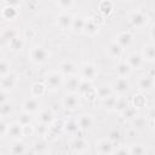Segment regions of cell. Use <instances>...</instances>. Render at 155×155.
Returning <instances> with one entry per match:
<instances>
[{"mask_svg": "<svg viewBox=\"0 0 155 155\" xmlns=\"http://www.w3.org/2000/svg\"><path fill=\"white\" fill-rule=\"evenodd\" d=\"M7 126L8 125L4 120H0V137L6 136V133H7Z\"/></svg>", "mask_w": 155, "mask_h": 155, "instance_id": "53", "label": "cell"}, {"mask_svg": "<svg viewBox=\"0 0 155 155\" xmlns=\"http://www.w3.org/2000/svg\"><path fill=\"white\" fill-rule=\"evenodd\" d=\"M8 102V93L4 90H0V104Z\"/></svg>", "mask_w": 155, "mask_h": 155, "instance_id": "54", "label": "cell"}, {"mask_svg": "<svg viewBox=\"0 0 155 155\" xmlns=\"http://www.w3.org/2000/svg\"><path fill=\"white\" fill-rule=\"evenodd\" d=\"M84 97H85L87 101H90V102L94 101V99L97 98V92H96V88H94V87H92L90 91H87V92L84 94Z\"/></svg>", "mask_w": 155, "mask_h": 155, "instance_id": "48", "label": "cell"}, {"mask_svg": "<svg viewBox=\"0 0 155 155\" xmlns=\"http://www.w3.org/2000/svg\"><path fill=\"white\" fill-rule=\"evenodd\" d=\"M84 25H85V18L82 16H75V17H73V22H71L70 29L74 33H81L84 30Z\"/></svg>", "mask_w": 155, "mask_h": 155, "instance_id": "31", "label": "cell"}, {"mask_svg": "<svg viewBox=\"0 0 155 155\" xmlns=\"http://www.w3.org/2000/svg\"><path fill=\"white\" fill-rule=\"evenodd\" d=\"M115 70H116V74H117V78H127L131 73H132V70H131V68L128 67V64L124 61V62H120V63H117L116 64V68H115Z\"/></svg>", "mask_w": 155, "mask_h": 155, "instance_id": "27", "label": "cell"}, {"mask_svg": "<svg viewBox=\"0 0 155 155\" xmlns=\"http://www.w3.org/2000/svg\"><path fill=\"white\" fill-rule=\"evenodd\" d=\"M92 19H93V22L96 23V24H98V25H102L104 22H105V17L104 16H102L101 13H94L93 15V17H91Z\"/></svg>", "mask_w": 155, "mask_h": 155, "instance_id": "50", "label": "cell"}, {"mask_svg": "<svg viewBox=\"0 0 155 155\" xmlns=\"http://www.w3.org/2000/svg\"><path fill=\"white\" fill-rule=\"evenodd\" d=\"M132 40H133V34L131 31H128V30H121V31H119L115 35V40L114 41L117 45H120L122 48H126V47H128L131 45Z\"/></svg>", "mask_w": 155, "mask_h": 155, "instance_id": "10", "label": "cell"}, {"mask_svg": "<svg viewBox=\"0 0 155 155\" xmlns=\"http://www.w3.org/2000/svg\"><path fill=\"white\" fill-rule=\"evenodd\" d=\"M34 133V127L31 125H25L23 126V137H28L31 136Z\"/></svg>", "mask_w": 155, "mask_h": 155, "instance_id": "52", "label": "cell"}, {"mask_svg": "<svg viewBox=\"0 0 155 155\" xmlns=\"http://www.w3.org/2000/svg\"><path fill=\"white\" fill-rule=\"evenodd\" d=\"M110 87H111L113 93H116L119 96H124V94H126L130 91L131 84H130L127 78H116L113 81Z\"/></svg>", "mask_w": 155, "mask_h": 155, "instance_id": "4", "label": "cell"}, {"mask_svg": "<svg viewBox=\"0 0 155 155\" xmlns=\"http://www.w3.org/2000/svg\"><path fill=\"white\" fill-rule=\"evenodd\" d=\"M6 136H8L13 140H19L23 137V126L19 125L18 121L11 122L7 126V133H6Z\"/></svg>", "mask_w": 155, "mask_h": 155, "instance_id": "11", "label": "cell"}, {"mask_svg": "<svg viewBox=\"0 0 155 155\" xmlns=\"http://www.w3.org/2000/svg\"><path fill=\"white\" fill-rule=\"evenodd\" d=\"M0 155H4V154H0Z\"/></svg>", "mask_w": 155, "mask_h": 155, "instance_id": "61", "label": "cell"}, {"mask_svg": "<svg viewBox=\"0 0 155 155\" xmlns=\"http://www.w3.org/2000/svg\"><path fill=\"white\" fill-rule=\"evenodd\" d=\"M121 114H122L124 119H126V120H130V121H131V120H132V119H133V117L137 115V113H136V109H134L132 105H130V107H128V108H127L125 111H122Z\"/></svg>", "mask_w": 155, "mask_h": 155, "instance_id": "45", "label": "cell"}, {"mask_svg": "<svg viewBox=\"0 0 155 155\" xmlns=\"http://www.w3.org/2000/svg\"><path fill=\"white\" fill-rule=\"evenodd\" d=\"M111 155H130V150H128V147H119L115 151H113Z\"/></svg>", "mask_w": 155, "mask_h": 155, "instance_id": "49", "label": "cell"}, {"mask_svg": "<svg viewBox=\"0 0 155 155\" xmlns=\"http://www.w3.org/2000/svg\"><path fill=\"white\" fill-rule=\"evenodd\" d=\"M128 107H130V102L127 101L126 97H124V96L116 97V102H115V108H114V110H116V111H119V113L121 114V113L125 111Z\"/></svg>", "mask_w": 155, "mask_h": 155, "instance_id": "32", "label": "cell"}, {"mask_svg": "<svg viewBox=\"0 0 155 155\" xmlns=\"http://www.w3.org/2000/svg\"><path fill=\"white\" fill-rule=\"evenodd\" d=\"M62 107L65 110L69 111H75L81 107V99H80V94L76 92H67L63 97H62Z\"/></svg>", "mask_w": 155, "mask_h": 155, "instance_id": "2", "label": "cell"}, {"mask_svg": "<svg viewBox=\"0 0 155 155\" xmlns=\"http://www.w3.org/2000/svg\"><path fill=\"white\" fill-rule=\"evenodd\" d=\"M39 4L36 2V1H29L28 2V6H30V7H35V6H38Z\"/></svg>", "mask_w": 155, "mask_h": 155, "instance_id": "57", "label": "cell"}, {"mask_svg": "<svg viewBox=\"0 0 155 155\" xmlns=\"http://www.w3.org/2000/svg\"><path fill=\"white\" fill-rule=\"evenodd\" d=\"M47 131H48V126H47V125H44V124H40V122H39V125L34 128V132H36L39 136H45V134L47 133Z\"/></svg>", "mask_w": 155, "mask_h": 155, "instance_id": "47", "label": "cell"}, {"mask_svg": "<svg viewBox=\"0 0 155 155\" xmlns=\"http://www.w3.org/2000/svg\"><path fill=\"white\" fill-rule=\"evenodd\" d=\"M63 130H64L67 133H69V134H75V133H78V132H79L80 127H79L78 121H76V120H74V119H69V120L64 121Z\"/></svg>", "mask_w": 155, "mask_h": 155, "instance_id": "30", "label": "cell"}, {"mask_svg": "<svg viewBox=\"0 0 155 155\" xmlns=\"http://www.w3.org/2000/svg\"><path fill=\"white\" fill-rule=\"evenodd\" d=\"M96 151L98 155H111L114 151V143H111L108 138L99 139L96 142Z\"/></svg>", "mask_w": 155, "mask_h": 155, "instance_id": "6", "label": "cell"}, {"mask_svg": "<svg viewBox=\"0 0 155 155\" xmlns=\"http://www.w3.org/2000/svg\"><path fill=\"white\" fill-rule=\"evenodd\" d=\"M1 16H2V18L6 19V21H13V19L18 16V8L5 5V6L1 8Z\"/></svg>", "mask_w": 155, "mask_h": 155, "instance_id": "22", "label": "cell"}, {"mask_svg": "<svg viewBox=\"0 0 155 155\" xmlns=\"http://www.w3.org/2000/svg\"><path fill=\"white\" fill-rule=\"evenodd\" d=\"M40 108V103L38 101V98L35 97H27L23 99L22 102V109L24 113H28V114H34L39 110Z\"/></svg>", "mask_w": 155, "mask_h": 155, "instance_id": "8", "label": "cell"}, {"mask_svg": "<svg viewBox=\"0 0 155 155\" xmlns=\"http://www.w3.org/2000/svg\"><path fill=\"white\" fill-rule=\"evenodd\" d=\"M134 109H140L143 107L147 105V97L144 93L139 92V93H136L132 98V104H131Z\"/></svg>", "mask_w": 155, "mask_h": 155, "instance_id": "28", "label": "cell"}, {"mask_svg": "<svg viewBox=\"0 0 155 155\" xmlns=\"http://www.w3.org/2000/svg\"><path fill=\"white\" fill-rule=\"evenodd\" d=\"M31 120H33L31 114H28V113H24V111H23V113L19 115V117H18V122H19V125H22V126L30 125V124H31Z\"/></svg>", "mask_w": 155, "mask_h": 155, "instance_id": "40", "label": "cell"}, {"mask_svg": "<svg viewBox=\"0 0 155 155\" xmlns=\"http://www.w3.org/2000/svg\"><path fill=\"white\" fill-rule=\"evenodd\" d=\"M80 78L73 75V76H68L67 80H64V84L68 88L69 92H76L78 93V88H79V85H80Z\"/></svg>", "mask_w": 155, "mask_h": 155, "instance_id": "24", "label": "cell"}, {"mask_svg": "<svg viewBox=\"0 0 155 155\" xmlns=\"http://www.w3.org/2000/svg\"><path fill=\"white\" fill-rule=\"evenodd\" d=\"M96 92H97V97L102 101L113 94V91H111L110 86H101V87L96 88Z\"/></svg>", "mask_w": 155, "mask_h": 155, "instance_id": "35", "label": "cell"}, {"mask_svg": "<svg viewBox=\"0 0 155 155\" xmlns=\"http://www.w3.org/2000/svg\"><path fill=\"white\" fill-rule=\"evenodd\" d=\"M33 149H34L35 153H44L47 149V142H45V140L35 142L34 145H33Z\"/></svg>", "mask_w": 155, "mask_h": 155, "instance_id": "43", "label": "cell"}, {"mask_svg": "<svg viewBox=\"0 0 155 155\" xmlns=\"http://www.w3.org/2000/svg\"><path fill=\"white\" fill-rule=\"evenodd\" d=\"M80 73H81V76L84 78V80L91 81L97 75V67L91 62H85L80 67Z\"/></svg>", "mask_w": 155, "mask_h": 155, "instance_id": "7", "label": "cell"}, {"mask_svg": "<svg viewBox=\"0 0 155 155\" xmlns=\"http://www.w3.org/2000/svg\"><path fill=\"white\" fill-rule=\"evenodd\" d=\"M53 120H54V113L52 111V109L45 108V109L40 110V113H39V122L40 124L48 126Z\"/></svg>", "mask_w": 155, "mask_h": 155, "instance_id": "18", "label": "cell"}, {"mask_svg": "<svg viewBox=\"0 0 155 155\" xmlns=\"http://www.w3.org/2000/svg\"><path fill=\"white\" fill-rule=\"evenodd\" d=\"M76 65L71 61H62L58 65V71L63 76H73L76 73Z\"/></svg>", "mask_w": 155, "mask_h": 155, "instance_id": "14", "label": "cell"}, {"mask_svg": "<svg viewBox=\"0 0 155 155\" xmlns=\"http://www.w3.org/2000/svg\"><path fill=\"white\" fill-rule=\"evenodd\" d=\"M64 85V76L59 71H50L45 78V86L50 91H58Z\"/></svg>", "mask_w": 155, "mask_h": 155, "instance_id": "3", "label": "cell"}, {"mask_svg": "<svg viewBox=\"0 0 155 155\" xmlns=\"http://www.w3.org/2000/svg\"><path fill=\"white\" fill-rule=\"evenodd\" d=\"M63 126H64V121L62 119H54L50 125H48V130L51 132H53L54 134H59L61 131L63 130Z\"/></svg>", "mask_w": 155, "mask_h": 155, "instance_id": "34", "label": "cell"}, {"mask_svg": "<svg viewBox=\"0 0 155 155\" xmlns=\"http://www.w3.org/2000/svg\"><path fill=\"white\" fill-rule=\"evenodd\" d=\"M76 121L80 130H84V131H87L93 126V116L91 114H82Z\"/></svg>", "mask_w": 155, "mask_h": 155, "instance_id": "19", "label": "cell"}, {"mask_svg": "<svg viewBox=\"0 0 155 155\" xmlns=\"http://www.w3.org/2000/svg\"><path fill=\"white\" fill-rule=\"evenodd\" d=\"M34 155H48V154L46 151H44V153H35Z\"/></svg>", "mask_w": 155, "mask_h": 155, "instance_id": "59", "label": "cell"}, {"mask_svg": "<svg viewBox=\"0 0 155 155\" xmlns=\"http://www.w3.org/2000/svg\"><path fill=\"white\" fill-rule=\"evenodd\" d=\"M10 68H11L10 62L2 58V59L0 61V78L4 76V75H6V74H8V73H11V71H10Z\"/></svg>", "mask_w": 155, "mask_h": 155, "instance_id": "41", "label": "cell"}, {"mask_svg": "<svg viewBox=\"0 0 155 155\" xmlns=\"http://www.w3.org/2000/svg\"><path fill=\"white\" fill-rule=\"evenodd\" d=\"M17 35H18V34H17L16 28H5L4 31L1 33L2 39H4V40H7V41H10L11 39H13V38L17 36Z\"/></svg>", "mask_w": 155, "mask_h": 155, "instance_id": "39", "label": "cell"}, {"mask_svg": "<svg viewBox=\"0 0 155 155\" xmlns=\"http://www.w3.org/2000/svg\"><path fill=\"white\" fill-rule=\"evenodd\" d=\"M8 47L13 52H19L24 47V39L22 36H19V35L15 36L13 39H11L8 41Z\"/></svg>", "mask_w": 155, "mask_h": 155, "instance_id": "26", "label": "cell"}, {"mask_svg": "<svg viewBox=\"0 0 155 155\" xmlns=\"http://www.w3.org/2000/svg\"><path fill=\"white\" fill-rule=\"evenodd\" d=\"M122 52H124V48L120 45H117L115 41H111L108 45V53L110 54V57H113V58H120L122 56Z\"/></svg>", "mask_w": 155, "mask_h": 155, "instance_id": "29", "label": "cell"}, {"mask_svg": "<svg viewBox=\"0 0 155 155\" xmlns=\"http://www.w3.org/2000/svg\"><path fill=\"white\" fill-rule=\"evenodd\" d=\"M1 59H2V52L0 51V61H1Z\"/></svg>", "mask_w": 155, "mask_h": 155, "instance_id": "60", "label": "cell"}, {"mask_svg": "<svg viewBox=\"0 0 155 155\" xmlns=\"http://www.w3.org/2000/svg\"><path fill=\"white\" fill-rule=\"evenodd\" d=\"M28 56L30 58V61L35 64H44L50 59V52L47 48H45L44 46H31L29 48Z\"/></svg>", "mask_w": 155, "mask_h": 155, "instance_id": "1", "label": "cell"}, {"mask_svg": "<svg viewBox=\"0 0 155 155\" xmlns=\"http://www.w3.org/2000/svg\"><path fill=\"white\" fill-rule=\"evenodd\" d=\"M93 87V85H92V82L91 81H88V80H81L80 81V85H79V88H78V92H79V94L80 96H84L87 91H90L91 88Z\"/></svg>", "mask_w": 155, "mask_h": 155, "instance_id": "37", "label": "cell"}, {"mask_svg": "<svg viewBox=\"0 0 155 155\" xmlns=\"http://www.w3.org/2000/svg\"><path fill=\"white\" fill-rule=\"evenodd\" d=\"M82 31H85L90 36H94L99 31V25L96 24L92 18H85V25Z\"/></svg>", "mask_w": 155, "mask_h": 155, "instance_id": "21", "label": "cell"}, {"mask_svg": "<svg viewBox=\"0 0 155 155\" xmlns=\"http://www.w3.org/2000/svg\"><path fill=\"white\" fill-rule=\"evenodd\" d=\"M46 86L45 84L42 82H34L30 87V93H31V97H35V98H39V97H42L45 93H46Z\"/></svg>", "mask_w": 155, "mask_h": 155, "instance_id": "25", "label": "cell"}, {"mask_svg": "<svg viewBox=\"0 0 155 155\" xmlns=\"http://www.w3.org/2000/svg\"><path fill=\"white\" fill-rule=\"evenodd\" d=\"M45 137H46V140H47V142H53V140H56V139L58 138V136L54 134L53 132H51L50 130L47 131V133L45 134Z\"/></svg>", "mask_w": 155, "mask_h": 155, "instance_id": "55", "label": "cell"}, {"mask_svg": "<svg viewBox=\"0 0 155 155\" xmlns=\"http://www.w3.org/2000/svg\"><path fill=\"white\" fill-rule=\"evenodd\" d=\"M71 22H73V16L67 12L63 11L57 16V27L61 30H68L71 27Z\"/></svg>", "mask_w": 155, "mask_h": 155, "instance_id": "13", "label": "cell"}, {"mask_svg": "<svg viewBox=\"0 0 155 155\" xmlns=\"http://www.w3.org/2000/svg\"><path fill=\"white\" fill-rule=\"evenodd\" d=\"M137 87H138V90L142 93H145V92L151 91L153 87H154V78H151L148 74L142 75L138 79V81H137Z\"/></svg>", "mask_w": 155, "mask_h": 155, "instance_id": "12", "label": "cell"}, {"mask_svg": "<svg viewBox=\"0 0 155 155\" xmlns=\"http://www.w3.org/2000/svg\"><path fill=\"white\" fill-rule=\"evenodd\" d=\"M120 138H121V133H120L119 130L114 128V130L109 131V133H108V139H109L111 143H116V142H119Z\"/></svg>", "mask_w": 155, "mask_h": 155, "instance_id": "42", "label": "cell"}, {"mask_svg": "<svg viewBox=\"0 0 155 155\" xmlns=\"http://www.w3.org/2000/svg\"><path fill=\"white\" fill-rule=\"evenodd\" d=\"M17 85V76L13 73H8L0 78V87L4 91H11Z\"/></svg>", "mask_w": 155, "mask_h": 155, "instance_id": "9", "label": "cell"}, {"mask_svg": "<svg viewBox=\"0 0 155 155\" xmlns=\"http://www.w3.org/2000/svg\"><path fill=\"white\" fill-rule=\"evenodd\" d=\"M11 111H12V105L10 102L0 104V115L1 116H7L11 114Z\"/></svg>", "mask_w": 155, "mask_h": 155, "instance_id": "44", "label": "cell"}, {"mask_svg": "<svg viewBox=\"0 0 155 155\" xmlns=\"http://www.w3.org/2000/svg\"><path fill=\"white\" fill-rule=\"evenodd\" d=\"M71 148L75 153H85L88 149V142L82 137H78L71 142Z\"/></svg>", "mask_w": 155, "mask_h": 155, "instance_id": "20", "label": "cell"}, {"mask_svg": "<svg viewBox=\"0 0 155 155\" xmlns=\"http://www.w3.org/2000/svg\"><path fill=\"white\" fill-rule=\"evenodd\" d=\"M113 10H114V4L110 0H103L98 4V13H101L104 17L110 15Z\"/></svg>", "mask_w": 155, "mask_h": 155, "instance_id": "23", "label": "cell"}, {"mask_svg": "<svg viewBox=\"0 0 155 155\" xmlns=\"http://www.w3.org/2000/svg\"><path fill=\"white\" fill-rule=\"evenodd\" d=\"M130 155H147V149L143 144H131L128 147Z\"/></svg>", "mask_w": 155, "mask_h": 155, "instance_id": "36", "label": "cell"}, {"mask_svg": "<svg viewBox=\"0 0 155 155\" xmlns=\"http://www.w3.org/2000/svg\"><path fill=\"white\" fill-rule=\"evenodd\" d=\"M130 124H131V128L132 130H134V131H143L148 126V119L144 117V116H140V115H136L130 121Z\"/></svg>", "mask_w": 155, "mask_h": 155, "instance_id": "17", "label": "cell"}, {"mask_svg": "<svg viewBox=\"0 0 155 155\" xmlns=\"http://www.w3.org/2000/svg\"><path fill=\"white\" fill-rule=\"evenodd\" d=\"M5 5H7V6H12V7L18 8L21 4H19V1H6V2H5Z\"/></svg>", "mask_w": 155, "mask_h": 155, "instance_id": "56", "label": "cell"}, {"mask_svg": "<svg viewBox=\"0 0 155 155\" xmlns=\"http://www.w3.org/2000/svg\"><path fill=\"white\" fill-rule=\"evenodd\" d=\"M148 19H149L148 18V15L144 11H142V10H136L130 16V23H131V25L134 27V28H138V29L144 28L148 24Z\"/></svg>", "mask_w": 155, "mask_h": 155, "instance_id": "5", "label": "cell"}, {"mask_svg": "<svg viewBox=\"0 0 155 155\" xmlns=\"http://www.w3.org/2000/svg\"><path fill=\"white\" fill-rule=\"evenodd\" d=\"M35 35H36L35 29H33V28H27V29H24V38H23V39H33Z\"/></svg>", "mask_w": 155, "mask_h": 155, "instance_id": "51", "label": "cell"}, {"mask_svg": "<svg viewBox=\"0 0 155 155\" xmlns=\"http://www.w3.org/2000/svg\"><path fill=\"white\" fill-rule=\"evenodd\" d=\"M154 29H155V25H151V28H150V38L151 39H154Z\"/></svg>", "mask_w": 155, "mask_h": 155, "instance_id": "58", "label": "cell"}, {"mask_svg": "<svg viewBox=\"0 0 155 155\" xmlns=\"http://www.w3.org/2000/svg\"><path fill=\"white\" fill-rule=\"evenodd\" d=\"M115 102H116V97H115L114 94H111V96L107 97L105 99H103V101H102V104H103V107H104L107 110H114V108H115Z\"/></svg>", "mask_w": 155, "mask_h": 155, "instance_id": "38", "label": "cell"}, {"mask_svg": "<svg viewBox=\"0 0 155 155\" xmlns=\"http://www.w3.org/2000/svg\"><path fill=\"white\" fill-rule=\"evenodd\" d=\"M25 145L19 140H15V143L10 147V155H24Z\"/></svg>", "mask_w": 155, "mask_h": 155, "instance_id": "33", "label": "cell"}, {"mask_svg": "<svg viewBox=\"0 0 155 155\" xmlns=\"http://www.w3.org/2000/svg\"><path fill=\"white\" fill-rule=\"evenodd\" d=\"M140 56H142L143 61L154 62V59H155V45H154L153 42L145 44V45L142 47Z\"/></svg>", "mask_w": 155, "mask_h": 155, "instance_id": "16", "label": "cell"}, {"mask_svg": "<svg viewBox=\"0 0 155 155\" xmlns=\"http://www.w3.org/2000/svg\"><path fill=\"white\" fill-rule=\"evenodd\" d=\"M56 5L59 7V8H62V10H69L70 7H73L74 6V1L73 0H58L57 2H56Z\"/></svg>", "mask_w": 155, "mask_h": 155, "instance_id": "46", "label": "cell"}, {"mask_svg": "<svg viewBox=\"0 0 155 155\" xmlns=\"http://www.w3.org/2000/svg\"><path fill=\"white\" fill-rule=\"evenodd\" d=\"M125 62L128 64V67L131 68V70L139 69L143 65V63H144V61H143V58H142V56H140L139 52H132V53H130L127 56V59Z\"/></svg>", "mask_w": 155, "mask_h": 155, "instance_id": "15", "label": "cell"}]
</instances>
